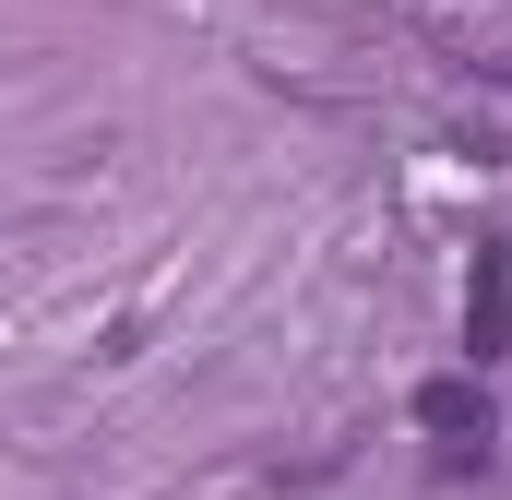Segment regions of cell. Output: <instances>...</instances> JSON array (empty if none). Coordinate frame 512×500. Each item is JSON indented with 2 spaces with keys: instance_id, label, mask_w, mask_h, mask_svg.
Segmentation results:
<instances>
[{
  "instance_id": "1",
  "label": "cell",
  "mask_w": 512,
  "mask_h": 500,
  "mask_svg": "<svg viewBox=\"0 0 512 500\" xmlns=\"http://www.w3.org/2000/svg\"><path fill=\"white\" fill-rule=\"evenodd\" d=\"M465 334H477V358H501V334H512V274H501V250H489L477 286H465Z\"/></svg>"
},
{
  "instance_id": "2",
  "label": "cell",
  "mask_w": 512,
  "mask_h": 500,
  "mask_svg": "<svg viewBox=\"0 0 512 500\" xmlns=\"http://www.w3.org/2000/svg\"><path fill=\"white\" fill-rule=\"evenodd\" d=\"M417 417H429L441 441H489V393H477V381H429V393H417Z\"/></svg>"
}]
</instances>
